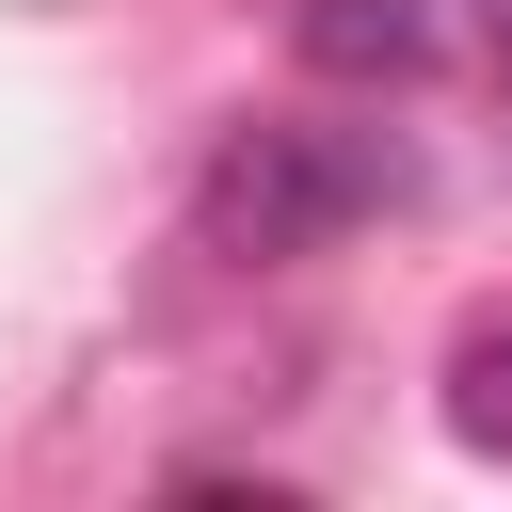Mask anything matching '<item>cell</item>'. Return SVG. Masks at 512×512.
<instances>
[{
	"label": "cell",
	"mask_w": 512,
	"mask_h": 512,
	"mask_svg": "<svg viewBox=\"0 0 512 512\" xmlns=\"http://www.w3.org/2000/svg\"><path fill=\"white\" fill-rule=\"evenodd\" d=\"M384 208V144H352V128H224V160H208V192H192V224H208V256H320V240H352Z\"/></svg>",
	"instance_id": "6da1fadb"
},
{
	"label": "cell",
	"mask_w": 512,
	"mask_h": 512,
	"mask_svg": "<svg viewBox=\"0 0 512 512\" xmlns=\"http://www.w3.org/2000/svg\"><path fill=\"white\" fill-rule=\"evenodd\" d=\"M320 80H416L432 64V0H304L288 16Z\"/></svg>",
	"instance_id": "7a4b0ae2"
},
{
	"label": "cell",
	"mask_w": 512,
	"mask_h": 512,
	"mask_svg": "<svg viewBox=\"0 0 512 512\" xmlns=\"http://www.w3.org/2000/svg\"><path fill=\"white\" fill-rule=\"evenodd\" d=\"M448 432H464L480 464H512V304H496V320L448 352Z\"/></svg>",
	"instance_id": "3957f363"
},
{
	"label": "cell",
	"mask_w": 512,
	"mask_h": 512,
	"mask_svg": "<svg viewBox=\"0 0 512 512\" xmlns=\"http://www.w3.org/2000/svg\"><path fill=\"white\" fill-rule=\"evenodd\" d=\"M496 64H512V0H496Z\"/></svg>",
	"instance_id": "277c9868"
}]
</instances>
